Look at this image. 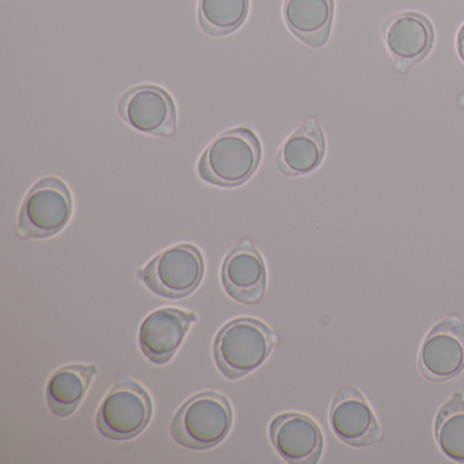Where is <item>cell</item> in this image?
Listing matches in <instances>:
<instances>
[{
  "label": "cell",
  "mask_w": 464,
  "mask_h": 464,
  "mask_svg": "<svg viewBox=\"0 0 464 464\" xmlns=\"http://www.w3.org/2000/svg\"><path fill=\"white\" fill-rule=\"evenodd\" d=\"M270 439L276 452L295 464L316 463L324 444L317 423L300 412H285L274 418Z\"/></svg>",
  "instance_id": "cell-10"
},
{
  "label": "cell",
  "mask_w": 464,
  "mask_h": 464,
  "mask_svg": "<svg viewBox=\"0 0 464 464\" xmlns=\"http://www.w3.org/2000/svg\"><path fill=\"white\" fill-rule=\"evenodd\" d=\"M437 444L447 458L464 463V399L453 395L436 418Z\"/></svg>",
  "instance_id": "cell-18"
},
{
  "label": "cell",
  "mask_w": 464,
  "mask_h": 464,
  "mask_svg": "<svg viewBox=\"0 0 464 464\" xmlns=\"http://www.w3.org/2000/svg\"><path fill=\"white\" fill-rule=\"evenodd\" d=\"M382 37L390 55L401 70L426 58L434 43L430 21L418 13H401L388 18L382 25Z\"/></svg>",
  "instance_id": "cell-12"
},
{
  "label": "cell",
  "mask_w": 464,
  "mask_h": 464,
  "mask_svg": "<svg viewBox=\"0 0 464 464\" xmlns=\"http://www.w3.org/2000/svg\"><path fill=\"white\" fill-rule=\"evenodd\" d=\"M276 344L267 324L252 317L232 320L214 339V360L227 379L237 380L259 368Z\"/></svg>",
  "instance_id": "cell-1"
},
{
  "label": "cell",
  "mask_w": 464,
  "mask_h": 464,
  "mask_svg": "<svg viewBox=\"0 0 464 464\" xmlns=\"http://www.w3.org/2000/svg\"><path fill=\"white\" fill-rule=\"evenodd\" d=\"M197 320L195 312L176 308L159 309L149 314L140 330L143 354L157 365L169 362Z\"/></svg>",
  "instance_id": "cell-11"
},
{
  "label": "cell",
  "mask_w": 464,
  "mask_h": 464,
  "mask_svg": "<svg viewBox=\"0 0 464 464\" xmlns=\"http://www.w3.org/2000/svg\"><path fill=\"white\" fill-rule=\"evenodd\" d=\"M423 374L434 382L452 379L464 369V322L439 323L423 341L420 352Z\"/></svg>",
  "instance_id": "cell-8"
},
{
  "label": "cell",
  "mask_w": 464,
  "mask_h": 464,
  "mask_svg": "<svg viewBox=\"0 0 464 464\" xmlns=\"http://www.w3.org/2000/svg\"><path fill=\"white\" fill-rule=\"evenodd\" d=\"M249 13V0H199V25L210 36H227L240 29Z\"/></svg>",
  "instance_id": "cell-17"
},
{
  "label": "cell",
  "mask_w": 464,
  "mask_h": 464,
  "mask_svg": "<svg viewBox=\"0 0 464 464\" xmlns=\"http://www.w3.org/2000/svg\"><path fill=\"white\" fill-rule=\"evenodd\" d=\"M334 0H285L284 18L287 28L312 48H322L333 28Z\"/></svg>",
  "instance_id": "cell-14"
},
{
  "label": "cell",
  "mask_w": 464,
  "mask_h": 464,
  "mask_svg": "<svg viewBox=\"0 0 464 464\" xmlns=\"http://www.w3.org/2000/svg\"><path fill=\"white\" fill-rule=\"evenodd\" d=\"M262 159V145L252 130L240 127L219 135L210 143L199 161V175L208 183L237 187L256 172Z\"/></svg>",
  "instance_id": "cell-2"
},
{
  "label": "cell",
  "mask_w": 464,
  "mask_h": 464,
  "mask_svg": "<svg viewBox=\"0 0 464 464\" xmlns=\"http://www.w3.org/2000/svg\"><path fill=\"white\" fill-rule=\"evenodd\" d=\"M331 429L347 444L365 447L382 440V430L368 401L354 387H343L330 412Z\"/></svg>",
  "instance_id": "cell-13"
},
{
  "label": "cell",
  "mask_w": 464,
  "mask_h": 464,
  "mask_svg": "<svg viewBox=\"0 0 464 464\" xmlns=\"http://www.w3.org/2000/svg\"><path fill=\"white\" fill-rule=\"evenodd\" d=\"M324 154L323 130L316 119L309 118L282 146L276 156V168L287 176L308 175L322 164Z\"/></svg>",
  "instance_id": "cell-15"
},
{
  "label": "cell",
  "mask_w": 464,
  "mask_h": 464,
  "mask_svg": "<svg viewBox=\"0 0 464 464\" xmlns=\"http://www.w3.org/2000/svg\"><path fill=\"white\" fill-rule=\"evenodd\" d=\"M153 414L148 391L129 376L116 379L96 417L100 433L107 439L123 441L145 430Z\"/></svg>",
  "instance_id": "cell-4"
},
{
  "label": "cell",
  "mask_w": 464,
  "mask_h": 464,
  "mask_svg": "<svg viewBox=\"0 0 464 464\" xmlns=\"http://www.w3.org/2000/svg\"><path fill=\"white\" fill-rule=\"evenodd\" d=\"M96 373V366L81 363L62 366L53 372L47 382V401L51 411L63 418L74 414Z\"/></svg>",
  "instance_id": "cell-16"
},
{
  "label": "cell",
  "mask_w": 464,
  "mask_h": 464,
  "mask_svg": "<svg viewBox=\"0 0 464 464\" xmlns=\"http://www.w3.org/2000/svg\"><path fill=\"white\" fill-rule=\"evenodd\" d=\"M221 281L227 295L238 303L256 305L265 298V260L251 241H243L225 257Z\"/></svg>",
  "instance_id": "cell-9"
},
{
  "label": "cell",
  "mask_w": 464,
  "mask_h": 464,
  "mask_svg": "<svg viewBox=\"0 0 464 464\" xmlns=\"http://www.w3.org/2000/svg\"><path fill=\"white\" fill-rule=\"evenodd\" d=\"M72 198L69 187L58 178H45L34 184L21 208L18 230L23 237L45 238L69 224Z\"/></svg>",
  "instance_id": "cell-6"
},
{
  "label": "cell",
  "mask_w": 464,
  "mask_h": 464,
  "mask_svg": "<svg viewBox=\"0 0 464 464\" xmlns=\"http://www.w3.org/2000/svg\"><path fill=\"white\" fill-rule=\"evenodd\" d=\"M233 411L224 393L206 391L186 401L176 412L170 433L189 450H210L229 434Z\"/></svg>",
  "instance_id": "cell-3"
},
{
  "label": "cell",
  "mask_w": 464,
  "mask_h": 464,
  "mask_svg": "<svg viewBox=\"0 0 464 464\" xmlns=\"http://www.w3.org/2000/svg\"><path fill=\"white\" fill-rule=\"evenodd\" d=\"M456 50H458L459 56L464 63V25L461 26L458 37H456Z\"/></svg>",
  "instance_id": "cell-19"
},
{
  "label": "cell",
  "mask_w": 464,
  "mask_h": 464,
  "mask_svg": "<svg viewBox=\"0 0 464 464\" xmlns=\"http://www.w3.org/2000/svg\"><path fill=\"white\" fill-rule=\"evenodd\" d=\"M460 104L463 105V107H464V96L461 97V99H460Z\"/></svg>",
  "instance_id": "cell-20"
},
{
  "label": "cell",
  "mask_w": 464,
  "mask_h": 464,
  "mask_svg": "<svg viewBox=\"0 0 464 464\" xmlns=\"http://www.w3.org/2000/svg\"><path fill=\"white\" fill-rule=\"evenodd\" d=\"M119 115L137 131L157 137H172L178 112L167 91L154 85L130 89L118 104Z\"/></svg>",
  "instance_id": "cell-7"
},
{
  "label": "cell",
  "mask_w": 464,
  "mask_h": 464,
  "mask_svg": "<svg viewBox=\"0 0 464 464\" xmlns=\"http://www.w3.org/2000/svg\"><path fill=\"white\" fill-rule=\"evenodd\" d=\"M205 276V260L199 248L180 244L165 249L138 273V278L157 295L184 298L194 293Z\"/></svg>",
  "instance_id": "cell-5"
}]
</instances>
